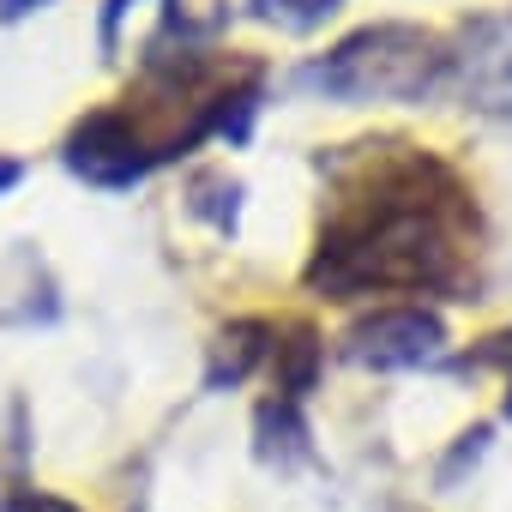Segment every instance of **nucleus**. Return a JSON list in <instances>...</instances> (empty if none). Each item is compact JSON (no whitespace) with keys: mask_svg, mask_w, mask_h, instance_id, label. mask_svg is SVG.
<instances>
[{"mask_svg":"<svg viewBox=\"0 0 512 512\" xmlns=\"http://www.w3.org/2000/svg\"><path fill=\"white\" fill-rule=\"evenodd\" d=\"M19 175H25V163H19V157H0V193L19 187Z\"/></svg>","mask_w":512,"mask_h":512,"instance_id":"obj_9","label":"nucleus"},{"mask_svg":"<svg viewBox=\"0 0 512 512\" xmlns=\"http://www.w3.org/2000/svg\"><path fill=\"white\" fill-rule=\"evenodd\" d=\"M302 91L344 97V103H422L452 79V49L416 25H368L344 37L332 55L308 61Z\"/></svg>","mask_w":512,"mask_h":512,"instance_id":"obj_2","label":"nucleus"},{"mask_svg":"<svg viewBox=\"0 0 512 512\" xmlns=\"http://www.w3.org/2000/svg\"><path fill=\"white\" fill-rule=\"evenodd\" d=\"M428 163V157H422ZM422 163L404 169V181L380 199H368L356 217H344L308 272L314 290L332 296H368V290H440L452 278V229L434 205V193L410 187Z\"/></svg>","mask_w":512,"mask_h":512,"instance_id":"obj_1","label":"nucleus"},{"mask_svg":"<svg viewBox=\"0 0 512 512\" xmlns=\"http://www.w3.org/2000/svg\"><path fill=\"white\" fill-rule=\"evenodd\" d=\"M253 7H260V19H272L284 31H314L338 13V0H253Z\"/></svg>","mask_w":512,"mask_h":512,"instance_id":"obj_5","label":"nucleus"},{"mask_svg":"<svg viewBox=\"0 0 512 512\" xmlns=\"http://www.w3.org/2000/svg\"><path fill=\"white\" fill-rule=\"evenodd\" d=\"M506 416H512V386H506Z\"/></svg>","mask_w":512,"mask_h":512,"instance_id":"obj_10","label":"nucleus"},{"mask_svg":"<svg viewBox=\"0 0 512 512\" xmlns=\"http://www.w3.org/2000/svg\"><path fill=\"white\" fill-rule=\"evenodd\" d=\"M452 73L482 115H512V19L476 25L464 37V55H452Z\"/></svg>","mask_w":512,"mask_h":512,"instance_id":"obj_4","label":"nucleus"},{"mask_svg":"<svg viewBox=\"0 0 512 512\" xmlns=\"http://www.w3.org/2000/svg\"><path fill=\"white\" fill-rule=\"evenodd\" d=\"M446 344V326L434 308H380L344 332V356L362 368H422Z\"/></svg>","mask_w":512,"mask_h":512,"instance_id":"obj_3","label":"nucleus"},{"mask_svg":"<svg viewBox=\"0 0 512 512\" xmlns=\"http://www.w3.org/2000/svg\"><path fill=\"white\" fill-rule=\"evenodd\" d=\"M223 7H229V0H175V7H169V31H181L187 43L211 37L223 25Z\"/></svg>","mask_w":512,"mask_h":512,"instance_id":"obj_6","label":"nucleus"},{"mask_svg":"<svg viewBox=\"0 0 512 512\" xmlns=\"http://www.w3.org/2000/svg\"><path fill=\"white\" fill-rule=\"evenodd\" d=\"M37 7H43V0H0V19L13 25V19H25V13H37Z\"/></svg>","mask_w":512,"mask_h":512,"instance_id":"obj_8","label":"nucleus"},{"mask_svg":"<svg viewBox=\"0 0 512 512\" xmlns=\"http://www.w3.org/2000/svg\"><path fill=\"white\" fill-rule=\"evenodd\" d=\"M0 512H79L73 500H61V494H37V488H25V494H13Z\"/></svg>","mask_w":512,"mask_h":512,"instance_id":"obj_7","label":"nucleus"}]
</instances>
